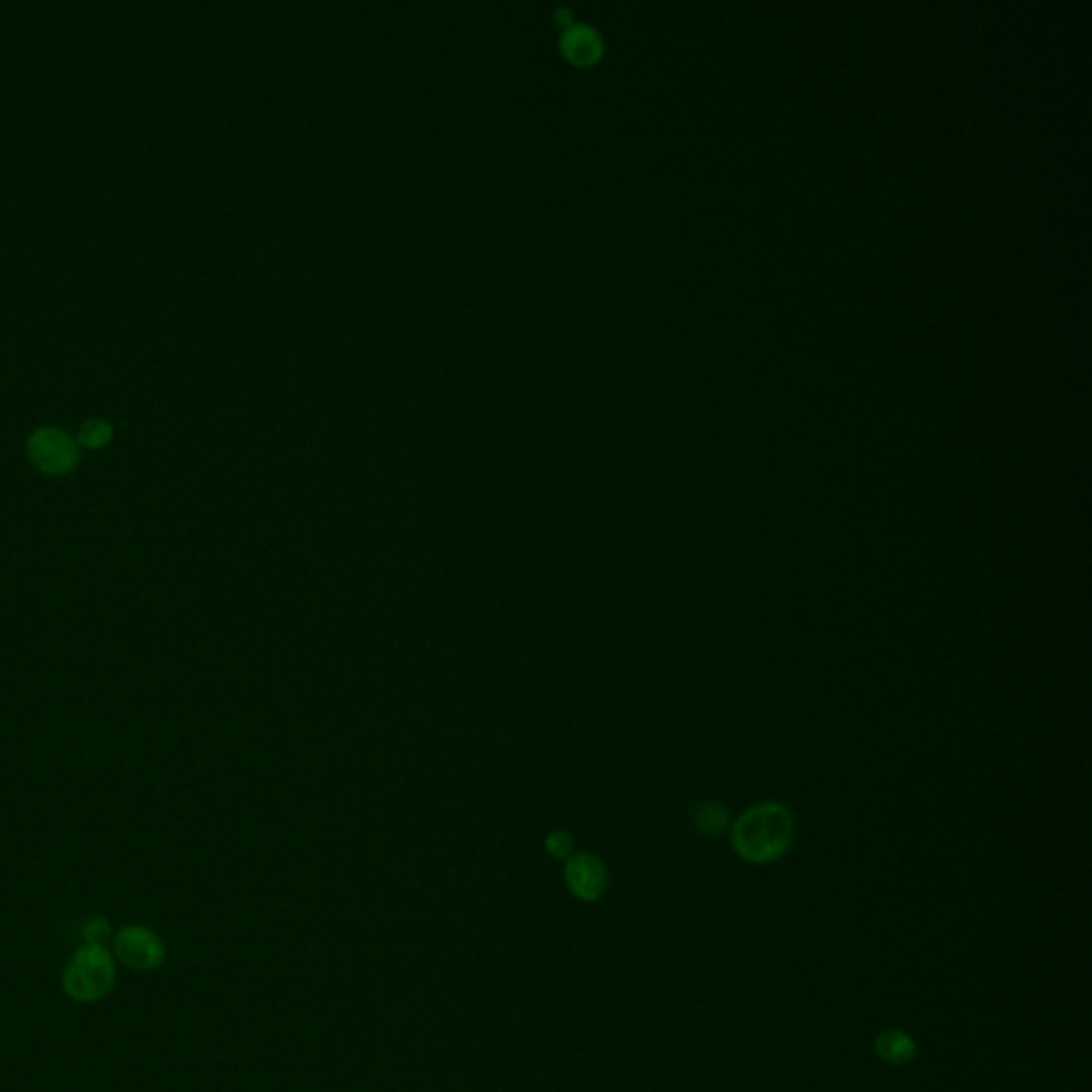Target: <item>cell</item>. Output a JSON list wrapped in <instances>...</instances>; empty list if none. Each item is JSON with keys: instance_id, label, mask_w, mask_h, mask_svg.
<instances>
[{"instance_id": "obj_1", "label": "cell", "mask_w": 1092, "mask_h": 1092, "mask_svg": "<svg viewBox=\"0 0 1092 1092\" xmlns=\"http://www.w3.org/2000/svg\"><path fill=\"white\" fill-rule=\"evenodd\" d=\"M732 847L745 863L771 865L794 845L796 820L779 801H762L745 809L730 826Z\"/></svg>"}, {"instance_id": "obj_2", "label": "cell", "mask_w": 1092, "mask_h": 1092, "mask_svg": "<svg viewBox=\"0 0 1092 1092\" xmlns=\"http://www.w3.org/2000/svg\"><path fill=\"white\" fill-rule=\"evenodd\" d=\"M116 977V961L109 950L98 943H86L66 964L63 988L73 1000L95 1003L109 995Z\"/></svg>"}, {"instance_id": "obj_3", "label": "cell", "mask_w": 1092, "mask_h": 1092, "mask_svg": "<svg viewBox=\"0 0 1092 1092\" xmlns=\"http://www.w3.org/2000/svg\"><path fill=\"white\" fill-rule=\"evenodd\" d=\"M29 454L34 465L45 474H65L79 461L75 438L58 427L36 429L29 440Z\"/></svg>"}, {"instance_id": "obj_4", "label": "cell", "mask_w": 1092, "mask_h": 1092, "mask_svg": "<svg viewBox=\"0 0 1092 1092\" xmlns=\"http://www.w3.org/2000/svg\"><path fill=\"white\" fill-rule=\"evenodd\" d=\"M114 954L132 971H154L164 963L167 950L157 932L130 924L116 934Z\"/></svg>"}, {"instance_id": "obj_5", "label": "cell", "mask_w": 1092, "mask_h": 1092, "mask_svg": "<svg viewBox=\"0 0 1092 1092\" xmlns=\"http://www.w3.org/2000/svg\"><path fill=\"white\" fill-rule=\"evenodd\" d=\"M566 879L575 897L582 900L600 899L609 886V870L598 856L579 854L570 858L566 867Z\"/></svg>"}, {"instance_id": "obj_6", "label": "cell", "mask_w": 1092, "mask_h": 1092, "mask_svg": "<svg viewBox=\"0 0 1092 1092\" xmlns=\"http://www.w3.org/2000/svg\"><path fill=\"white\" fill-rule=\"evenodd\" d=\"M875 1052L884 1062L900 1067L916 1059L918 1046L909 1032L900 1028H886L875 1039Z\"/></svg>"}, {"instance_id": "obj_7", "label": "cell", "mask_w": 1092, "mask_h": 1092, "mask_svg": "<svg viewBox=\"0 0 1092 1092\" xmlns=\"http://www.w3.org/2000/svg\"><path fill=\"white\" fill-rule=\"evenodd\" d=\"M561 47L568 54V58L575 61L577 65H589L600 56L602 39L593 29H589L585 24H577L564 33Z\"/></svg>"}, {"instance_id": "obj_8", "label": "cell", "mask_w": 1092, "mask_h": 1092, "mask_svg": "<svg viewBox=\"0 0 1092 1092\" xmlns=\"http://www.w3.org/2000/svg\"><path fill=\"white\" fill-rule=\"evenodd\" d=\"M692 824L698 835L717 838L730 831V811L719 801H703L692 811Z\"/></svg>"}, {"instance_id": "obj_9", "label": "cell", "mask_w": 1092, "mask_h": 1092, "mask_svg": "<svg viewBox=\"0 0 1092 1092\" xmlns=\"http://www.w3.org/2000/svg\"><path fill=\"white\" fill-rule=\"evenodd\" d=\"M111 425L103 418H90L82 425L79 429V445L88 447V449H98L103 445H107L111 440Z\"/></svg>"}, {"instance_id": "obj_10", "label": "cell", "mask_w": 1092, "mask_h": 1092, "mask_svg": "<svg viewBox=\"0 0 1092 1092\" xmlns=\"http://www.w3.org/2000/svg\"><path fill=\"white\" fill-rule=\"evenodd\" d=\"M546 847H548V852H550L553 856H557V858H568V856L572 854L575 841H572V836L566 835V833H555V835H550V838H548Z\"/></svg>"}, {"instance_id": "obj_11", "label": "cell", "mask_w": 1092, "mask_h": 1092, "mask_svg": "<svg viewBox=\"0 0 1092 1092\" xmlns=\"http://www.w3.org/2000/svg\"><path fill=\"white\" fill-rule=\"evenodd\" d=\"M107 932H109V929H107V922H105V920H103V922H100V920H97V922H90V924L86 927L88 943H98V945H103V943H100V939H103V936H107Z\"/></svg>"}]
</instances>
